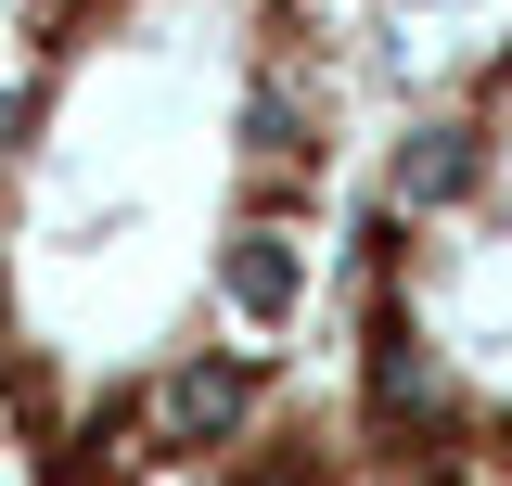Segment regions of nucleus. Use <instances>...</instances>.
<instances>
[{"instance_id": "f257e3e1", "label": "nucleus", "mask_w": 512, "mask_h": 486, "mask_svg": "<svg viewBox=\"0 0 512 486\" xmlns=\"http://www.w3.org/2000/svg\"><path fill=\"white\" fill-rule=\"evenodd\" d=\"M346 0H0V474L180 486L320 346Z\"/></svg>"}, {"instance_id": "f03ea898", "label": "nucleus", "mask_w": 512, "mask_h": 486, "mask_svg": "<svg viewBox=\"0 0 512 486\" xmlns=\"http://www.w3.org/2000/svg\"><path fill=\"white\" fill-rule=\"evenodd\" d=\"M308 397L346 486H512V26L359 128Z\"/></svg>"}, {"instance_id": "7ed1b4c3", "label": "nucleus", "mask_w": 512, "mask_h": 486, "mask_svg": "<svg viewBox=\"0 0 512 486\" xmlns=\"http://www.w3.org/2000/svg\"><path fill=\"white\" fill-rule=\"evenodd\" d=\"M180 486H346V461H333V423H320V397L295 384L269 423H244L218 461H192Z\"/></svg>"}]
</instances>
